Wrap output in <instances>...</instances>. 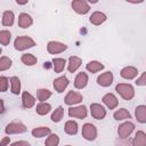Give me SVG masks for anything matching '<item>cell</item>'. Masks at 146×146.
I'll use <instances>...</instances> for the list:
<instances>
[{"instance_id":"cell-1","label":"cell","mask_w":146,"mask_h":146,"mask_svg":"<svg viewBox=\"0 0 146 146\" xmlns=\"http://www.w3.org/2000/svg\"><path fill=\"white\" fill-rule=\"evenodd\" d=\"M14 46H15V49H17V50H24L26 48L33 47L34 46V41L31 38L25 36V35L17 36L16 40H15V42H14Z\"/></svg>"},{"instance_id":"cell-2","label":"cell","mask_w":146,"mask_h":146,"mask_svg":"<svg viewBox=\"0 0 146 146\" xmlns=\"http://www.w3.org/2000/svg\"><path fill=\"white\" fill-rule=\"evenodd\" d=\"M116 90L124 99H131L133 97V88L130 84H117Z\"/></svg>"},{"instance_id":"cell-3","label":"cell","mask_w":146,"mask_h":146,"mask_svg":"<svg viewBox=\"0 0 146 146\" xmlns=\"http://www.w3.org/2000/svg\"><path fill=\"white\" fill-rule=\"evenodd\" d=\"M26 128L24 124H22L21 122H13L10 124H8L6 127V133H21V132H25Z\"/></svg>"},{"instance_id":"cell-4","label":"cell","mask_w":146,"mask_h":146,"mask_svg":"<svg viewBox=\"0 0 146 146\" xmlns=\"http://www.w3.org/2000/svg\"><path fill=\"white\" fill-rule=\"evenodd\" d=\"M82 136L88 140H94L96 138V129L92 124L87 123L82 128Z\"/></svg>"},{"instance_id":"cell-5","label":"cell","mask_w":146,"mask_h":146,"mask_svg":"<svg viewBox=\"0 0 146 146\" xmlns=\"http://www.w3.org/2000/svg\"><path fill=\"white\" fill-rule=\"evenodd\" d=\"M133 124L131 123V122H127V123H123L120 128H119V135H120V137L122 138V139H125L129 135H130V132L133 130Z\"/></svg>"},{"instance_id":"cell-6","label":"cell","mask_w":146,"mask_h":146,"mask_svg":"<svg viewBox=\"0 0 146 146\" xmlns=\"http://www.w3.org/2000/svg\"><path fill=\"white\" fill-rule=\"evenodd\" d=\"M73 9L79 14H86L89 10V6L86 1H73L72 2Z\"/></svg>"},{"instance_id":"cell-7","label":"cell","mask_w":146,"mask_h":146,"mask_svg":"<svg viewBox=\"0 0 146 146\" xmlns=\"http://www.w3.org/2000/svg\"><path fill=\"white\" fill-rule=\"evenodd\" d=\"M67 47L63 43H59V42H55V41H51L48 43V51L51 52V54H57V52H62L63 50H65Z\"/></svg>"},{"instance_id":"cell-8","label":"cell","mask_w":146,"mask_h":146,"mask_svg":"<svg viewBox=\"0 0 146 146\" xmlns=\"http://www.w3.org/2000/svg\"><path fill=\"white\" fill-rule=\"evenodd\" d=\"M91 114H92V116L95 119L100 120V119H103L105 116L106 112H105V110H104L103 106H100L98 104H92L91 105Z\"/></svg>"},{"instance_id":"cell-9","label":"cell","mask_w":146,"mask_h":146,"mask_svg":"<svg viewBox=\"0 0 146 146\" xmlns=\"http://www.w3.org/2000/svg\"><path fill=\"white\" fill-rule=\"evenodd\" d=\"M97 81H98V84H100V86H103V87H107V86H110V84L112 83V81H113V74H112L111 72H106V73L102 74V75L97 79Z\"/></svg>"},{"instance_id":"cell-10","label":"cell","mask_w":146,"mask_h":146,"mask_svg":"<svg viewBox=\"0 0 146 146\" xmlns=\"http://www.w3.org/2000/svg\"><path fill=\"white\" fill-rule=\"evenodd\" d=\"M67 84H68V80L65 76H60L54 81V87L58 92H62Z\"/></svg>"},{"instance_id":"cell-11","label":"cell","mask_w":146,"mask_h":146,"mask_svg":"<svg viewBox=\"0 0 146 146\" xmlns=\"http://www.w3.org/2000/svg\"><path fill=\"white\" fill-rule=\"evenodd\" d=\"M68 114L70 116H78V117H86L87 115V110L84 106H79V107H75V108H70L68 111Z\"/></svg>"},{"instance_id":"cell-12","label":"cell","mask_w":146,"mask_h":146,"mask_svg":"<svg viewBox=\"0 0 146 146\" xmlns=\"http://www.w3.org/2000/svg\"><path fill=\"white\" fill-rule=\"evenodd\" d=\"M31 24H32V18H31L30 15L24 14V13L19 15V17H18V25H19L21 27L26 29V27H29Z\"/></svg>"},{"instance_id":"cell-13","label":"cell","mask_w":146,"mask_h":146,"mask_svg":"<svg viewBox=\"0 0 146 146\" xmlns=\"http://www.w3.org/2000/svg\"><path fill=\"white\" fill-rule=\"evenodd\" d=\"M81 100H82V96H81L80 94H78V92H74V91H70L68 95H67L66 98H65V102H66V104H68V105L79 103V102H81Z\"/></svg>"},{"instance_id":"cell-14","label":"cell","mask_w":146,"mask_h":146,"mask_svg":"<svg viewBox=\"0 0 146 146\" xmlns=\"http://www.w3.org/2000/svg\"><path fill=\"white\" fill-rule=\"evenodd\" d=\"M133 146H146V135L143 131H138L132 140Z\"/></svg>"},{"instance_id":"cell-15","label":"cell","mask_w":146,"mask_h":146,"mask_svg":"<svg viewBox=\"0 0 146 146\" xmlns=\"http://www.w3.org/2000/svg\"><path fill=\"white\" fill-rule=\"evenodd\" d=\"M87 81H88V76H87V74L83 73V72H81V73L78 74V76H76V79H75V82H74V86H75L76 88L81 89V88L86 87Z\"/></svg>"},{"instance_id":"cell-16","label":"cell","mask_w":146,"mask_h":146,"mask_svg":"<svg viewBox=\"0 0 146 146\" xmlns=\"http://www.w3.org/2000/svg\"><path fill=\"white\" fill-rule=\"evenodd\" d=\"M14 23V13L10 10H6L2 15V25L11 26Z\"/></svg>"},{"instance_id":"cell-17","label":"cell","mask_w":146,"mask_h":146,"mask_svg":"<svg viewBox=\"0 0 146 146\" xmlns=\"http://www.w3.org/2000/svg\"><path fill=\"white\" fill-rule=\"evenodd\" d=\"M22 100H23V106H24L25 108L32 107V106L34 105V103H35V99H34L27 91H24V92H23V98H22Z\"/></svg>"},{"instance_id":"cell-18","label":"cell","mask_w":146,"mask_h":146,"mask_svg":"<svg viewBox=\"0 0 146 146\" xmlns=\"http://www.w3.org/2000/svg\"><path fill=\"white\" fill-rule=\"evenodd\" d=\"M105 19H106V15L103 14V13H98V11L94 13V14L90 16V22H91L92 24H95V25H99V24L103 23Z\"/></svg>"},{"instance_id":"cell-19","label":"cell","mask_w":146,"mask_h":146,"mask_svg":"<svg viewBox=\"0 0 146 146\" xmlns=\"http://www.w3.org/2000/svg\"><path fill=\"white\" fill-rule=\"evenodd\" d=\"M103 102L110 107V108H114L116 105H117V99L115 98V96L113 94H107L104 96L103 98Z\"/></svg>"},{"instance_id":"cell-20","label":"cell","mask_w":146,"mask_h":146,"mask_svg":"<svg viewBox=\"0 0 146 146\" xmlns=\"http://www.w3.org/2000/svg\"><path fill=\"white\" fill-rule=\"evenodd\" d=\"M136 117L139 122H146V106H138L136 108Z\"/></svg>"},{"instance_id":"cell-21","label":"cell","mask_w":146,"mask_h":146,"mask_svg":"<svg viewBox=\"0 0 146 146\" xmlns=\"http://www.w3.org/2000/svg\"><path fill=\"white\" fill-rule=\"evenodd\" d=\"M137 75V70L135 67H125L121 71V76L125 79H132Z\"/></svg>"},{"instance_id":"cell-22","label":"cell","mask_w":146,"mask_h":146,"mask_svg":"<svg viewBox=\"0 0 146 146\" xmlns=\"http://www.w3.org/2000/svg\"><path fill=\"white\" fill-rule=\"evenodd\" d=\"M10 82H11V92L15 94V95H18L19 94V90H21V82H19V79L17 76H13L10 79Z\"/></svg>"},{"instance_id":"cell-23","label":"cell","mask_w":146,"mask_h":146,"mask_svg":"<svg viewBox=\"0 0 146 146\" xmlns=\"http://www.w3.org/2000/svg\"><path fill=\"white\" fill-rule=\"evenodd\" d=\"M10 36H11V34H10L9 31H6V30L0 31V42H1V44L7 46L10 41Z\"/></svg>"},{"instance_id":"cell-24","label":"cell","mask_w":146,"mask_h":146,"mask_svg":"<svg viewBox=\"0 0 146 146\" xmlns=\"http://www.w3.org/2000/svg\"><path fill=\"white\" fill-rule=\"evenodd\" d=\"M65 131L68 135H75L78 132V125H76V123L73 122V121L66 122V124H65Z\"/></svg>"},{"instance_id":"cell-25","label":"cell","mask_w":146,"mask_h":146,"mask_svg":"<svg viewBox=\"0 0 146 146\" xmlns=\"http://www.w3.org/2000/svg\"><path fill=\"white\" fill-rule=\"evenodd\" d=\"M81 64V59L78 57H71L70 58V64H68V71L70 72H74Z\"/></svg>"},{"instance_id":"cell-26","label":"cell","mask_w":146,"mask_h":146,"mask_svg":"<svg viewBox=\"0 0 146 146\" xmlns=\"http://www.w3.org/2000/svg\"><path fill=\"white\" fill-rule=\"evenodd\" d=\"M103 67H104V65L100 64V63H98V62H90V63L87 64V70L90 71V72H92V73L102 70Z\"/></svg>"},{"instance_id":"cell-27","label":"cell","mask_w":146,"mask_h":146,"mask_svg":"<svg viewBox=\"0 0 146 146\" xmlns=\"http://www.w3.org/2000/svg\"><path fill=\"white\" fill-rule=\"evenodd\" d=\"M50 105L49 104H46V103H41V104H39L38 106H36V113L38 114H40V115H44V114H47L49 111H50Z\"/></svg>"},{"instance_id":"cell-28","label":"cell","mask_w":146,"mask_h":146,"mask_svg":"<svg viewBox=\"0 0 146 146\" xmlns=\"http://www.w3.org/2000/svg\"><path fill=\"white\" fill-rule=\"evenodd\" d=\"M22 62L25 65H33V64L36 63V58L31 54H24L22 56Z\"/></svg>"},{"instance_id":"cell-29","label":"cell","mask_w":146,"mask_h":146,"mask_svg":"<svg viewBox=\"0 0 146 146\" xmlns=\"http://www.w3.org/2000/svg\"><path fill=\"white\" fill-rule=\"evenodd\" d=\"M114 117H115L116 120L129 119V117H130V114H129V112H128L125 108H121V110H119L117 112L114 113Z\"/></svg>"},{"instance_id":"cell-30","label":"cell","mask_w":146,"mask_h":146,"mask_svg":"<svg viewBox=\"0 0 146 146\" xmlns=\"http://www.w3.org/2000/svg\"><path fill=\"white\" fill-rule=\"evenodd\" d=\"M49 132H50V129L49 128H43V127L36 128V129H33L32 130V135L34 137H42V136H44V135H47Z\"/></svg>"},{"instance_id":"cell-31","label":"cell","mask_w":146,"mask_h":146,"mask_svg":"<svg viewBox=\"0 0 146 146\" xmlns=\"http://www.w3.org/2000/svg\"><path fill=\"white\" fill-rule=\"evenodd\" d=\"M11 66V60L6 57V56H2L0 58V71H5L7 68H9Z\"/></svg>"},{"instance_id":"cell-32","label":"cell","mask_w":146,"mask_h":146,"mask_svg":"<svg viewBox=\"0 0 146 146\" xmlns=\"http://www.w3.org/2000/svg\"><path fill=\"white\" fill-rule=\"evenodd\" d=\"M52 62H54V68H55L56 72H60L64 68L65 59H63V58H55Z\"/></svg>"},{"instance_id":"cell-33","label":"cell","mask_w":146,"mask_h":146,"mask_svg":"<svg viewBox=\"0 0 146 146\" xmlns=\"http://www.w3.org/2000/svg\"><path fill=\"white\" fill-rule=\"evenodd\" d=\"M50 95H51V92L49 90H46V89H40L36 92V97L39 100H46L48 97H50Z\"/></svg>"},{"instance_id":"cell-34","label":"cell","mask_w":146,"mask_h":146,"mask_svg":"<svg viewBox=\"0 0 146 146\" xmlns=\"http://www.w3.org/2000/svg\"><path fill=\"white\" fill-rule=\"evenodd\" d=\"M63 117V107H58L57 110H55V112L52 113V115H51V120L54 121V122H58V121H60V119Z\"/></svg>"},{"instance_id":"cell-35","label":"cell","mask_w":146,"mask_h":146,"mask_svg":"<svg viewBox=\"0 0 146 146\" xmlns=\"http://www.w3.org/2000/svg\"><path fill=\"white\" fill-rule=\"evenodd\" d=\"M59 139L57 135H51L47 140H46V146H56L58 144Z\"/></svg>"},{"instance_id":"cell-36","label":"cell","mask_w":146,"mask_h":146,"mask_svg":"<svg viewBox=\"0 0 146 146\" xmlns=\"http://www.w3.org/2000/svg\"><path fill=\"white\" fill-rule=\"evenodd\" d=\"M7 87H8V79L6 76H1L0 78V90L5 92L7 90Z\"/></svg>"},{"instance_id":"cell-37","label":"cell","mask_w":146,"mask_h":146,"mask_svg":"<svg viewBox=\"0 0 146 146\" xmlns=\"http://www.w3.org/2000/svg\"><path fill=\"white\" fill-rule=\"evenodd\" d=\"M137 84H139V86H144V84H146V72L137 80Z\"/></svg>"},{"instance_id":"cell-38","label":"cell","mask_w":146,"mask_h":146,"mask_svg":"<svg viewBox=\"0 0 146 146\" xmlns=\"http://www.w3.org/2000/svg\"><path fill=\"white\" fill-rule=\"evenodd\" d=\"M11 146H30V145L25 141H17V143H14Z\"/></svg>"},{"instance_id":"cell-39","label":"cell","mask_w":146,"mask_h":146,"mask_svg":"<svg viewBox=\"0 0 146 146\" xmlns=\"http://www.w3.org/2000/svg\"><path fill=\"white\" fill-rule=\"evenodd\" d=\"M9 143V137H5V138H2V140H1V144H0V146H6L7 144Z\"/></svg>"},{"instance_id":"cell-40","label":"cell","mask_w":146,"mask_h":146,"mask_svg":"<svg viewBox=\"0 0 146 146\" xmlns=\"http://www.w3.org/2000/svg\"><path fill=\"white\" fill-rule=\"evenodd\" d=\"M16 2H17V3H19V5H24V3H26L27 1H18V0H17Z\"/></svg>"},{"instance_id":"cell-41","label":"cell","mask_w":146,"mask_h":146,"mask_svg":"<svg viewBox=\"0 0 146 146\" xmlns=\"http://www.w3.org/2000/svg\"><path fill=\"white\" fill-rule=\"evenodd\" d=\"M67 146H70V145H67Z\"/></svg>"}]
</instances>
